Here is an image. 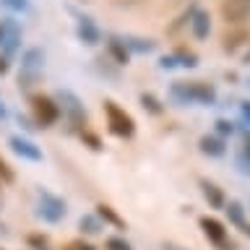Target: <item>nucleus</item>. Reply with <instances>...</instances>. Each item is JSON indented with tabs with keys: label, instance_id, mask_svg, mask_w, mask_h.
<instances>
[{
	"label": "nucleus",
	"instance_id": "3",
	"mask_svg": "<svg viewBox=\"0 0 250 250\" xmlns=\"http://www.w3.org/2000/svg\"><path fill=\"white\" fill-rule=\"evenodd\" d=\"M29 104H31V115H34L37 125H42V128H50V125L60 120V104L52 97H47V94H34L29 99Z\"/></svg>",
	"mask_w": 250,
	"mask_h": 250
},
{
	"label": "nucleus",
	"instance_id": "32",
	"mask_svg": "<svg viewBox=\"0 0 250 250\" xmlns=\"http://www.w3.org/2000/svg\"><path fill=\"white\" fill-rule=\"evenodd\" d=\"M162 250H183V248H177V245H164Z\"/></svg>",
	"mask_w": 250,
	"mask_h": 250
},
{
	"label": "nucleus",
	"instance_id": "18",
	"mask_svg": "<svg viewBox=\"0 0 250 250\" xmlns=\"http://www.w3.org/2000/svg\"><path fill=\"white\" fill-rule=\"evenodd\" d=\"M224 211H227V216H229V222H232L234 227H242V224H245V208H242L240 201H229V203L224 206Z\"/></svg>",
	"mask_w": 250,
	"mask_h": 250
},
{
	"label": "nucleus",
	"instance_id": "15",
	"mask_svg": "<svg viewBox=\"0 0 250 250\" xmlns=\"http://www.w3.org/2000/svg\"><path fill=\"white\" fill-rule=\"evenodd\" d=\"M107 50H109V55H112V60L117 62V65H125V62H128V58H130L128 44H125L123 39H117V37H109Z\"/></svg>",
	"mask_w": 250,
	"mask_h": 250
},
{
	"label": "nucleus",
	"instance_id": "29",
	"mask_svg": "<svg viewBox=\"0 0 250 250\" xmlns=\"http://www.w3.org/2000/svg\"><path fill=\"white\" fill-rule=\"evenodd\" d=\"M240 112H242V117L250 123V102H242V104H240Z\"/></svg>",
	"mask_w": 250,
	"mask_h": 250
},
{
	"label": "nucleus",
	"instance_id": "26",
	"mask_svg": "<svg viewBox=\"0 0 250 250\" xmlns=\"http://www.w3.org/2000/svg\"><path fill=\"white\" fill-rule=\"evenodd\" d=\"M65 250H97V248H94L91 242H86V240H70L65 245Z\"/></svg>",
	"mask_w": 250,
	"mask_h": 250
},
{
	"label": "nucleus",
	"instance_id": "24",
	"mask_svg": "<svg viewBox=\"0 0 250 250\" xmlns=\"http://www.w3.org/2000/svg\"><path fill=\"white\" fill-rule=\"evenodd\" d=\"M216 133H219V136H232V133H234V123L232 120H216Z\"/></svg>",
	"mask_w": 250,
	"mask_h": 250
},
{
	"label": "nucleus",
	"instance_id": "30",
	"mask_svg": "<svg viewBox=\"0 0 250 250\" xmlns=\"http://www.w3.org/2000/svg\"><path fill=\"white\" fill-rule=\"evenodd\" d=\"M8 73V58H0V76Z\"/></svg>",
	"mask_w": 250,
	"mask_h": 250
},
{
	"label": "nucleus",
	"instance_id": "35",
	"mask_svg": "<svg viewBox=\"0 0 250 250\" xmlns=\"http://www.w3.org/2000/svg\"><path fill=\"white\" fill-rule=\"evenodd\" d=\"M245 62H250V52H248V55H245Z\"/></svg>",
	"mask_w": 250,
	"mask_h": 250
},
{
	"label": "nucleus",
	"instance_id": "13",
	"mask_svg": "<svg viewBox=\"0 0 250 250\" xmlns=\"http://www.w3.org/2000/svg\"><path fill=\"white\" fill-rule=\"evenodd\" d=\"M201 151L208 154V156H224L227 154V146H224V138L222 136H203L198 141Z\"/></svg>",
	"mask_w": 250,
	"mask_h": 250
},
{
	"label": "nucleus",
	"instance_id": "19",
	"mask_svg": "<svg viewBox=\"0 0 250 250\" xmlns=\"http://www.w3.org/2000/svg\"><path fill=\"white\" fill-rule=\"evenodd\" d=\"M78 227H81V232L86 234H99L102 232V219L97 214H86L78 219Z\"/></svg>",
	"mask_w": 250,
	"mask_h": 250
},
{
	"label": "nucleus",
	"instance_id": "21",
	"mask_svg": "<svg viewBox=\"0 0 250 250\" xmlns=\"http://www.w3.org/2000/svg\"><path fill=\"white\" fill-rule=\"evenodd\" d=\"M13 180H16L13 167L3 159V156H0V183H13Z\"/></svg>",
	"mask_w": 250,
	"mask_h": 250
},
{
	"label": "nucleus",
	"instance_id": "2",
	"mask_svg": "<svg viewBox=\"0 0 250 250\" xmlns=\"http://www.w3.org/2000/svg\"><path fill=\"white\" fill-rule=\"evenodd\" d=\"M198 224H201L203 237H206L216 250H237V242L229 237L227 227L219 222L216 216H201V219H198Z\"/></svg>",
	"mask_w": 250,
	"mask_h": 250
},
{
	"label": "nucleus",
	"instance_id": "11",
	"mask_svg": "<svg viewBox=\"0 0 250 250\" xmlns=\"http://www.w3.org/2000/svg\"><path fill=\"white\" fill-rule=\"evenodd\" d=\"M11 148H13L19 156H23V159H31V162H39V159H42L39 146H34L31 141L21 138V136H13V138H11Z\"/></svg>",
	"mask_w": 250,
	"mask_h": 250
},
{
	"label": "nucleus",
	"instance_id": "10",
	"mask_svg": "<svg viewBox=\"0 0 250 250\" xmlns=\"http://www.w3.org/2000/svg\"><path fill=\"white\" fill-rule=\"evenodd\" d=\"M185 89H188V99H190V102H203V104H211V102L216 99L214 86H208V83H203V81H190V83H185Z\"/></svg>",
	"mask_w": 250,
	"mask_h": 250
},
{
	"label": "nucleus",
	"instance_id": "12",
	"mask_svg": "<svg viewBox=\"0 0 250 250\" xmlns=\"http://www.w3.org/2000/svg\"><path fill=\"white\" fill-rule=\"evenodd\" d=\"M190 29H193V34L198 37V39H206L208 37V31H211V19H208V13L206 11H198V8H193L190 11Z\"/></svg>",
	"mask_w": 250,
	"mask_h": 250
},
{
	"label": "nucleus",
	"instance_id": "14",
	"mask_svg": "<svg viewBox=\"0 0 250 250\" xmlns=\"http://www.w3.org/2000/svg\"><path fill=\"white\" fill-rule=\"evenodd\" d=\"M97 216H99L104 224H112V227H117V229H125V219L117 214V211L109 206V203H99V206H97Z\"/></svg>",
	"mask_w": 250,
	"mask_h": 250
},
{
	"label": "nucleus",
	"instance_id": "22",
	"mask_svg": "<svg viewBox=\"0 0 250 250\" xmlns=\"http://www.w3.org/2000/svg\"><path fill=\"white\" fill-rule=\"evenodd\" d=\"M81 141H86V144H89L91 151H102V141L94 136L91 130H86V128H83V130H81Z\"/></svg>",
	"mask_w": 250,
	"mask_h": 250
},
{
	"label": "nucleus",
	"instance_id": "4",
	"mask_svg": "<svg viewBox=\"0 0 250 250\" xmlns=\"http://www.w3.org/2000/svg\"><path fill=\"white\" fill-rule=\"evenodd\" d=\"M42 65H44V55L42 50H26L23 52V62H21V73H19V86H23V89H29L31 83L39 78V73H42Z\"/></svg>",
	"mask_w": 250,
	"mask_h": 250
},
{
	"label": "nucleus",
	"instance_id": "17",
	"mask_svg": "<svg viewBox=\"0 0 250 250\" xmlns=\"http://www.w3.org/2000/svg\"><path fill=\"white\" fill-rule=\"evenodd\" d=\"M0 26H3V39H0V42L5 44V50H8V52H11L13 47H16V42H19L21 31H19V26H16L13 21H5V23H0Z\"/></svg>",
	"mask_w": 250,
	"mask_h": 250
},
{
	"label": "nucleus",
	"instance_id": "25",
	"mask_svg": "<svg viewBox=\"0 0 250 250\" xmlns=\"http://www.w3.org/2000/svg\"><path fill=\"white\" fill-rule=\"evenodd\" d=\"M175 55H177V58H180V60H183V62H180V65H188V68H193V65H195V62H198V58H195V55H193V52H185V50H177Z\"/></svg>",
	"mask_w": 250,
	"mask_h": 250
},
{
	"label": "nucleus",
	"instance_id": "5",
	"mask_svg": "<svg viewBox=\"0 0 250 250\" xmlns=\"http://www.w3.org/2000/svg\"><path fill=\"white\" fill-rule=\"evenodd\" d=\"M60 104H62L60 112L68 115L70 125L83 130V128H86V109H83V104H81V99H78L76 94H70V91H60Z\"/></svg>",
	"mask_w": 250,
	"mask_h": 250
},
{
	"label": "nucleus",
	"instance_id": "27",
	"mask_svg": "<svg viewBox=\"0 0 250 250\" xmlns=\"http://www.w3.org/2000/svg\"><path fill=\"white\" fill-rule=\"evenodd\" d=\"M112 5H117V8H133V5H141L144 0H109Z\"/></svg>",
	"mask_w": 250,
	"mask_h": 250
},
{
	"label": "nucleus",
	"instance_id": "8",
	"mask_svg": "<svg viewBox=\"0 0 250 250\" xmlns=\"http://www.w3.org/2000/svg\"><path fill=\"white\" fill-rule=\"evenodd\" d=\"M250 42V31L245 26H234V29H227L222 34V50L224 52H237L242 44Z\"/></svg>",
	"mask_w": 250,
	"mask_h": 250
},
{
	"label": "nucleus",
	"instance_id": "33",
	"mask_svg": "<svg viewBox=\"0 0 250 250\" xmlns=\"http://www.w3.org/2000/svg\"><path fill=\"white\" fill-rule=\"evenodd\" d=\"M245 156H250V138L245 141Z\"/></svg>",
	"mask_w": 250,
	"mask_h": 250
},
{
	"label": "nucleus",
	"instance_id": "1",
	"mask_svg": "<svg viewBox=\"0 0 250 250\" xmlns=\"http://www.w3.org/2000/svg\"><path fill=\"white\" fill-rule=\"evenodd\" d=\"M104 120L112 136L117 138H133L136 136V120L125 107H120L115 99H104Z\"/></svg>",
	"mask_w": 250,
	"mask_h": 250
},
{
	"label": "nucleus",
	"instance_id": "34",
	"mask_svg": "<svg viewBox=\"0 0 250 250\" xmlns=\"http://www.w3.org/2000/svg\"><path fill=\"white\" fill-rule=\"evenodd\" d=\"M3 117H5V107L0 104V120H3Z\"/></svg>",
	"mask_w": 250,
	"mask_h": 250
},
{
	"label": "nucleus",
	"instance_id": "31",
	"mask_svg": "<svg viewBox=\"0 0 250 250\" xmlns=\"http://www.w3.org/2000/svg\"><path fill=\"white\" fill-rule=\"evenodd\" d=\"M240 229H242V232H245V234H250V224L245 222V224H242V227H240Z\"/></svg>",
	"mask_w": 250,
	"mask_h": 250
},
{
	"label": "nucleus",
	"instance_id": "23",
	"mask_svg": "<svg viewBox=\"0 0 250 250\" xmlns=\"http://www.w3.org/2000/svg\"><path fill=\"white\" fill-rule=\"evenodd\" d=\"M107 250H133V245L125 237H109L107 240Z\"/></svg>",
	"mask_w": 250,
	"mask_h": 250
},
{
	"label": "nucleus",
	"instance_id": "20",
	"mask_svg": "<svg viewBox=\"0 0 250 250\" xmlns=\"http://www.w3.org/2000/svg\"><path fill=\"white\" fill-rule=\"evenodd\" d=\"M141 107H144L148 115H162V112H164L162 102L156 99L154 94H148V91H144V94H141Z\"/></svg>",
	"mask_w": 250,
	"mask_h": 250
},
{
	"label": "nucleus",
	"instance_id": "28",
	"mask_svg": "<svg viewBox=\"0 0 250 250\" xmlns=\"http://www.w3.org/2000/svg\"><path fill=\"white\" fill-rule=\"evenodd\" d=\"M5 3L11 8H16V11H26L29 8V0H5Z\"/></svg>",
	"mask_w": 250,
	"mask_h": 250
},
{
	"label": "nucleus",
	"instance_id": "6",
	"mask_svg": "<svg viewBox=\"0 0 250 250\" xmlns=\"http://www.w3.org/2000/svg\"><path fill=\"white\" fill-rule=\"evenodd\" d=\"M222 19L232 26H240L250 19V0H224L222 3Z\"/></svg>",
	"mask_w": 250,
	"mask_h": 250
},
{
	"label": "nucleus",
	"instance_id": "7",
	"mask_svg": "<svg viewBox=\"0 0 250 250\" xmlns=\"http://www.w3.org/2000/svg\"><path fill=\"white\" fill-rule=\"evenodd\" d=\"M39 214H42L47 222H60L65 216V201L55 198L50 193H42L39 195Z\"/></svg>",
	"mask_w": 250,
	"mask_h": 250
},
{
	"label": "nucleus",
	"instance_id": "9",
	"mask_svg": "<svg viewBox=\"0 0 250 250\" xmlns=\"http://www.w3.org/2000/svg\"><path fill=\"white\" fill-rule=\"evenodd\" d=\"M198 185H201V193H203V198H206V203L211 208H224L227 206V195H224V190L216 183H211V180L203 177Z\"/></svg>",
	"mask_w": 250,
	"mask_h": 250
},
{
	"label": "nucleus",
	"instance_id": "16",
	"mask_svg": "<svg viewBox=\"0 0 250 250\" xmlns=\"http://www.w3.org/2000/svg\"><path fill=\"white\" fill-rule=\"evenodd\" d=\"M78 37H81L86 44H97L99 42V29L91 23V19H81L78 21Z\"/></svg>",
	"mask_w": 250,
	"mask_h": 250
}]
</instances>
